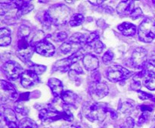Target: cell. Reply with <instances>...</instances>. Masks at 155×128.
Wrapping results in <instances>:
<instances>
[{"label":"cell","instance_id":"6da1fadb","mask_svg":"<svg viewBox=\"0 0 155 128\" xmlns=\"http://www.w3.org/2000/svg\"><path fill=\"white\" fill-rule=\"evenodd\" d=\"M110 108L105 102H98L95 101H88L83 105V113L85 117L90 121L101 122L105 119Z\"/></svg>","mask_w":155,"mask_h":128},{"label":"cell","instance_id":"7a4b0ae2","mask_svg":"<svg viewBox=\"0 0 155 128\" xmlns=\"http://www.w3.org/2000/svg\"><path fill=\"white\" fill-rule=\"evenodd\" d=\"M46 12L51 23L55 26L64 25L67 23H69L72 17L71 16V9L64 4L54 5Z\"/></svg>","mask_w":155,"mask_h":128},{"label":"cell","instance_id":"3957f363","mask_svg":"<svg viewBox=\"0 0 155 128\" xmlns=\"http://www.w3.org/2000/svg\"><path fill=\"white\" fill-rule=\"evenodd\" d=\"M141 42L150 43L155 39V21L153 18L146 17L139 25L138 31Z\"/></svg>","mask_w":155,"mask_h":128},{"label":"cell","instance_id":"277c9868","mask_svg":"<svg viewBox=\"0 0 155 128\" xmlns=\"http://www.w3.org/2000/svg\"><path fill=\"white\" fill-rule=\"evenodd\" d=\"M133 75V72H130L126 68L120 65H114L106 69L105 77L111 82H119L124 81Z\"/></svg>","mask_w":155,"mask_h":128},{"label":"cell","instance_id":"5b68a950","mask_svg":"<svg viewBox=\"0 0 155 128\" xmlns=\"http://www.w3.org/2000/svg\"><path fill=\"white\" fill-rule=\"evenodd\" d=\"M33 51H35L34 47L32 46L27 39L23 38L18 40L16 54L21 61L27 63H30V58L33 54Z\"/></svg>","mask_w":155,"mask_h":128},{"label":"cell","instance_id":"8992f818","mask_svg":"<svg viewBox=\"0 0 155 128\" xmlns=\"http://www.w3.org/2000/svg\"><path fill=\"white\" fill-rule=\"evenodd\" d=\"M38 109L39 110V119L43 122H52L64 119L63 111H58L51 105H46L45 107H43L42 105V106Z\"/></svg>","mask_w":155,"mask_h":128},{"label":"cell","instance_id":"52a82bcc","mask_svg":"<svg viewBox=\"0 0 155 128\" xmlns=\"http://www.w3.org/2000/svg\"><path fill=\"white\" fill-rule=\"evenodd\" d=\"M2 70L6 77L12 81L18 79L19 77L21 76L24 72L22 67L18 63L12 60L4 63L2 66Z\"/></svg>","mask_w":155,"mask_h":128},{"label":"cell","instance_id":"ba28073f","mask_svg":"<svg viewBox=\"0 0 155 128\" xmlns=\"http://www.w3.org/2000/svg\"><path fill=\"white\" fill-rule=\"evenodd\" d=\"M148 53L143 48H137L133 51L131 57L129 60V66L139 69L145 63L148 62L147 60Z\"/></svg>","mask_w":155,"mask_h":128},{"label":"cell","instance_id":"9c48e42d","mask_svg":"<svg viewBox=\"0 0 155 128\" xmlns=\"http://www.w3.org/2000/svg\"><path fill=\"white\" fill-rule=\"evenodd\" d=\"M109 93V88L104 83L91 82L89 86V93L94 101L99 100L105 97Z\"/></svg>","mask_w":155,"mask_h":128},{"label":"cell","instance_id":"30bf717a","mask_svg":"<svg viewBox=\"0 0 155 128\" xmlns=\"http://www.w3.org/2000/svg\"><path fill=\"white\" fill-rule=\"evenodd\" d=\"M86 49L92 50L97 54H101L104 49V45L100 41L99 36L97 33H92L88 36L87 43L84 46Z\"/></svg>","mask_w":155,"mask_h":128},{"label":"cell","instance_id":"8fae6325","mask_svg":"<svg viewBox=\"0 0 155 128\" xmlns=\"http://www.w3.org/2000/svg\"><path fill=\"white\" fill-rule=\"evenodd\" d=\"M1 121L8 128H18V122L15 112L12 108H5L1 113Z\"/></svg>","mask_w":155,"mask_h":128},{"label":"cell","instance_id":"7c38bea8","mask_svg":"<svg viewBox=\"0 0 155 128\" xmlns=\"http://www.w3.org/2000/svg\"><path fill=\"white\" fill-rule=\"evenodd\" d=\"M35 51L44 57H51L55 53V48L51 43H50L46 39L39 42L34 47Z\"/></svg>","mask_w":155,"mask_h":128},{"label":"cell","instance_id":"4fadbf2b","mask_svg":"<svg viewBox=\"0 0 155 128\" xmlns=\"http://www.w3.org/2000/svg\"><path fill=\"white\" fill-rule=\"evenodd\" d=\"M39 81V79L38 75L30 71V69L24 71L21 76V85L24 88H30L37 84Z\"/></svg>","mask_w":155,"mask_h":128},{"label":"cell","instance_id":"5bb4252c","mask_svg":"<svg viewBox=\"0 0 155 128\" xmlns=\"http://www.w3.org/2000/svg\"><path fill=\"white\" fill-rule=\"evenodd\" d=\"M134 1H123L117 6L116 11L118 14L121 17L130 16L134 9Z\"/></svg>","mask_w":155,"mask_h":128},{"label":"cell","instance_id":"9a60e30c","mask_svg":"<svg viewBox=\"0 0 155 128\" xmlns=\"http://www.w3.org/2000/svg\"><path fill=\"white\" fill-rule=\"evenodd\" d=\"M17 8L16 16L18 18L27 14L33 9V5L30 1H14Z\"/></svg>","mask_w":155,"mask_h":128},{"label":"cell","instance_id":"2e32d148","mask_svg":"<svg viewBox=\"0 0 155 128\" xmlns=\"http://www.w3.org/2000/svg\"><path fill=\"white\" fill-rule=\"evenodd\" d=\"M83 63L85 69L91 72L95 71L99 66V60L98 57L92 54H86L83 58Z\"/></svg>","mask_w":155,"mask_h":128},{"label":"cell","instance_id":"e0dca14e","mask_svg":"<svg viewBox=\"0 0 155 128\" xmlns=\"http://www.w3.org/2000/svg\"><path fill=\"white\" fill-rule=\"evenodd\" d=\"M83 48L81 45L76 42L75 41L72 40L71 39H68V41L64 42L60 47V51L64 54H68V53L74 52L76 53Z\"/></svg>","mask_w":155,"mask_h":128},{"label":"cell","instance_id":"ac0fdd59","mask_svg":"<svg viewBox=\"0 0 155 128\" xmlns=\"http://www.w3.org/2000/svg\"><path fill=\"white\" fill-rule=\"evenodd\" d=\"M48 85L51 89V92H52L53 95L55 97H59L61 96L63 93V84H62L61 81H60L58 78H51L48 79Z\"/></svg>","mask_w":155,"mask_h":128},{"label":"cell","instance_id":"d6986e66","mask_svg":"<svg viewBox=\"0 0 155 128\" xmlns=\"http://www.w3.org/2000/svg\"><path fill=\"white\" fill-rule=\"evenodd\" d=\"M0 84H1L2 90L7 94V96L9 99H13V100H18L19 96H18L15 87L10 82L1 80Z\"/></svg>","mask_w":155,"mask_h":128},{"label":"cell","instance_id":"ffe728a7","mask_svg":"<svg viewBox=\"0 0 155 128\" xmlns=\"http://www.w3.org/2000/svg\"><path fill=\"white\" fill-rule=\"evenodd\" d=\"M136 102L130 99H120L118 104V111L123 114H130L134 110Z\"/></svg>","mask_w":155,"mask_h":128},{"label":"cell","instance_id":"44dd1931","mask_svg":"<svg viewBox=\"0 0 155 128\" xmlns=\"http://www.w3.org/2000/svg\"><path fill=\"white\" fill-rule=\"evenodd\" d=\"M118 30L125 36H134L137 33L136 25L129 22H124L117 27Z\"/></svg>","mask_w":155,"mask_h":128},{"label":"cell","instance_id":"7402d4cb","mask_svg":"<svg viewBox=\"0 0 155 128\" xmlns=\"http://www.w3.org/2000/svg\"><path fill=\"white\" fill-rule=\"evenodd\" d=\"M12 42V33L9 29L2 27L0 30V45L2 47L8 46Z\"/></svg>","mask_w":155,"mask_h":128},{"label":"cell","instance_id":"603a6c76","mask_svg":"<svg viewBox=\"0 0 155 128\" xmlns=\"http://www.w3.org/2000/svg\"><path fill=\"white\" fill-rule=\"evenodd\" d=\"M62 100L64 102L65 104L69 105H74V104L77 102L78 96L76 93L74 92L70 91V90H67V91H64L63 93L61 96Z\"/></svg>","mask_w":155,"mask_h":128},{"label":"cell","instance_id":"cb8c5ba5","mask_svg":"<svg viewBox=\"0 0 155 128\" xmlns=\"http://www.w3.org/2000/svg\"><path fill=\"white\" fill-rule=\"evenodd\" d=\"M143 82L145 87L151 90H155V73L154 72H149L144 77Z\"/></svg>","mask_w":155,"mask_h":128},{"label":"cell","instance_id":"d4e9b609","mask_svg":"<svg viewBox=\"0 0 155 128\" xmlns=\"http://www.w3.org/2000/svg\"><path fill=\"white\" fill-rule=\"evenodd\" d=\"M18 128H38V125L32 119L25 117V118H23L19 122Z\"/></svg>","mask_w":155,"mask_h":128},{"label":"cell","instance_id":"484cf974","mask_svg":"<svg viewBox=\"0 0 155 128\" xmlns=\"http://www.w3.org/2000/svg\"><path fill=\"white\" fill-rule=\"evenodd\" d=\"M83 20H84L83 15L80 14H75L72 15V17H71L69 24L72 27H78V26L81 25L83 23Z\"/></svg>","mask_w":155,"mask_h":128},{"label":"cell","instance_id":"4316f807","mask_svg":"<svg viewBox=\"0 0 155 128\" xmlns=\"http://www.w3.org/2000/svg\"><path fill=\"white\" fill-rule=\"evenodd\" d=\"M29 69L36 73V75H40L46 70V66H43V65L31 63V64H29Z\"/></svg>","mask_w":155,"mask_h":128},{"label":"cell","instance_id":"83f0119b","mask_svg":"<svg viewBox=\"0 0 155 128\" xmlns=\"http://www.w3.org/2000/svg\"><path fill=\"white\" fill-rule=\"evenodd\" d=\"M30 33H31V30H30V27L25 25H22L18 29V35L20 39H23V38L27 39V37L30 36Z\"/></svg>","mask_w":155,"mask_h":128},{"label":"cell","instance_id":"f1b7e54d","mask_svg":"<svg viewBox=\"0 0 155 128\" xmlns=\"http://www.w3.org/2000/svg\"><path fill=\"white\" fill-rule=\"evenodd\" d=\"M15 110L17 112L22 115H26L28 114L29 111V110L23 105V102H19V101H17V103L15 105Z\"/></svg>","mask_w":155,"mask_h":128},{"label":"cell","instance_id":"f546056e","mask_svg":"<svg viewBox=\"0 0 155 128\" xmlns=\"http://www.w3.org/2000/svg\"><path fill=\"white\" fill-rule=\"evenodd\" d=\"M151 113L149 111H145V112H142L141 115L139 117V120H138V125L139 126H142L145 123H146L148 120H149L150 115Z\"/></svg>","mask_w":155,"mask_h":128},{"label":"cell","instance_id":"4dcf8cb0","mask_svg":"<svg viewBox=\"0 0 155 128\" xmlns=\"http://www.w3.org/2000/svg\"><path fill=\"white\" fill-rule=\"evenodd\" d=\"M52 38L54 41L57 42H64L68 38V34L65 32H58V33H54L52 36Z\"/></svg>","mask_w":155,"mask_h":128},{"label":"cell","instance_id":"1f68e13d","mask_svg":"<svg viewBox=\"0 0 155 128\" xmlns=\"http://www.w3.org/2000/svg\"><path fill=\"white\" fill-rule=\"evenodd\" d=\"M114 58V54L111 51H106L102 57V61L104 64H107L110 63Z\"/></svg>","mask_w":155,"mask_h":128},{"label":"cell","instance_id":"d6a6232c","mask_svg":"<svg viewBox=\"0 0 155 128\" xmlns=\"http://www.w3.org/2000/svg\"><path fill=\"white\" fill-rule=\"evenodd\" d=\"M142 16H143V12H142V9H141L140 8H137L135 9V10L133 11V13L131 14L130 17L133 20H137L139 19V18L142 17Z\"/></svg>","mask_w":155,"mask_h":128},{"label":"cell","instance_id":"836d02e7","mask_svg":"<svg viewBox=\"0 0 155 128\" xmlns=\"http://www.w3.org/2000/svg\"><path fill=\"white\" fill-rule=\"evenodd\" d=\"M90 78L92 80V82H100V81H101V74H100V72L98 70L93 71V72H92V74H91Z\"/></svg>","mask_w":155,"mask_h":128},{"label":"cell","instance_id":"e575fe53","mask_svg":"<svg viewBox=\"0 0 155 128\" xmlns=\"http://www.w3.org/2000/svg\"><path fill=\"white\" fill-rule=\"evenodd\" d=\"M135 126V120L132 117H127L125 120V123L124 124V128H133Z\"/></svg>","mask_w":155,"mask_h":128},{"label":"cell","instance_id":"d590c367","mask_svg":"<svg viewBox=\"0 0 155 128\" xmlns=\"http://www.w3.org/2000/svg\"><path fill=\"white\" fill-rule=\"evenodd\" d=\"M130 87H131L132 90L139 91V90H140V87H141L140 81H136V80L133 79V81H132L131 82V84H130Z\"/></svg>","mask_w":155,"mask_h":128},{"label":"cell","instance_id":"8d00e7d4","mask_svg":"<svg viewBox=\"0 0 155 128\" xmlns=\"http://www.w3.org/2000/svg\"><path fill=\"white\" fill-rule=\"evenodd\" d=\"M138 93H139V97L141 99H142V100H145V99H151V98H152V95L150 94V93H145V92L141 91V90H139Z\"/></svg>","mask_w":155,"mask_h":128},{"label":"cell","instance_id":"74e56055","mask_svg":"<svg viewBox=\"0 0 155 128\" xmlns=\"http://www.w3.org/2000/svg\"><path fill=\"white\" fill-rule=\"evenodd\" d=\"M30 97V93L27 92V93H23L19 95V97H18V101L19 102H24V101H27Z\"/></svg>","mask_w":155,"mask_h":128},{"label":"cell","instance_id":"f35d334b","mask_svg":"<svg viewBox=\"0 0 155 128\" xmlns=\"http://www.w3.org/2000/svg\"><path fill=\"white\" fill-rule=\"evenodd\" d=\"M139 109H140V111L142 112H145V111H149L151 112L153 111V108L150 105H141L139 106Z\"/></svg>","mask_w":155,"mask_h":128},{"label":"cell","instance_id":"ab89813d","mask_svg":"<svg viewBox=\"0 0 155 128\" xmlns=\"http://www.w3.org/2000/svg\"><path fill=\"white\" fill-rule=\"evenodd\" d=\"M148 63L149 65H151L154 67H155V54H152L148 60Z\"/></svg>","mask_w":155,"mask_h":128},{"label":"cell","instance_id":"60d3db41","mask_svg":"<svg viewBox=\"0 0 155 128\" xmlns=\"http://www.w3.org/2000/svg\"><path fill=\"white\" fill-rule=\"evenodd\" d=\"M89 3L95 6H101L104 3V1H93V0H89Z\"/></svg>","mask_w":155,"mask_h":128},{"label":"cell","instance_id":"b9f144b4","mask_svg":"<svg viewBox=\"0 0 155 128\" xmlns=\"http://www.w3.org/2000/svg\"><path fill=\"white\" fill-rule=\"evenodd\" d=\"M109 114H110V117H111L112 119H116L117 117V113L116 112V111H114V109H110V112H109Z\"/></svg>","mask_w":155,"mask_h":128},{"label":"cell","instance_id":"7bdbcfd3","mask_svg":"<svg viewBox=\"0 0 155 128\" xmlns=\"http://www.w3.org/2000/svg\"><path fill=\"white\" fill-rule=\"evenodd\" d=\"M71 128H82V127H80V126H75V125H73V126H71Z\"/></svg>","mask_w":155,"mask_h":128},{"label":"cell","instance_id":"ee69618b","mask_svg":"<svg viewBox=\"0 0 155 128\" xmlns=\"http://www.w3.org/2000/svg\"><path fill=\"white\" fill-rule=\"evenodd\" d=\"M39 2H42V3H46V2H48V1H39Z\"/></svg>","mask_w":155,"mask_h":128},{"label":"cell","instance_id":"f6af8a7d","mask_svg":"<svg viewBox=\"0 0 155 128\" xmlns=\"http://www.w3.org/2000/svg\"><path fill=\"white\" fill-rule=\"evenodd\" d=\"M154 121H155V115L154 116Z\"/></svg>","mask_w":155,"mask_h":128},{"label":"cell","instance_id":"bcb514c9","mask_svg":"<svg viewBox=\"0 0 155 128\" xmlns=\"http://www.w3.org/2000/svg\"><path fill=\"white\" fill-rule=\"evenodd\" d=\"M153 3H154V5H155V1H153Z\"/></svg>","mask_w":155,"mask_h":128},{"label":"cell","instance_id":"7dc6e473","mask_svg":"<svg viewBox=\"0 0 155 128\" xmlns=\"http://www.w3.org/2000/svg\"><path fill=\"white\" fill-rule=\"evenodd\" d=\"M151 128H155V126H153V127H151Z\"/></svg>","mask_w":155,"mask_h":128}]
</instances>
